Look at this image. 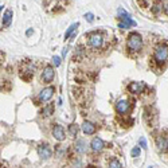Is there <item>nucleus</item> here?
I'll return each instance as SVG.
<instances>
[{
  "label": "nucleus",
  "mask_w": 168,
  "mask_h": 168,
  "mask_svg": "<svg viewBox=\"0 0 168 168\" xmlns=\"http://www.w3.org/2000/svg\"><path fill=\"white\" fill-rule=\"evenodd\" d=\"M73 168H79L81 167V160L78 159V160H77V163H75V161H73V166H71Z\"/></svg>",
  "instance_id": "obj_24"
},
{
  "label": "nucleus",
  "mask_w": 168,
  "mask_h": 168,
  "mask_svg": "<svg viewBox=\"0 0 168 168\" xmlns=\"http://www.w3.org/2000/svg\"><path fill=\"white\" fill-rule=\"evenodd\" d=\"M53 112H54V105H53V104H49V105H46L42 109L40 114H42L43 117H49V116H51V114H53Z\"/></svg>",
  "instance_id": "obj_15"
},
{
  "label": "nucleus",
  "mask_w": 168,
  "mask_h": 168,
  "mask_svg": "<svg viewBox=\"0 0 168 168\" xmlns=\"http://www.w3.org/2000/svg\"><path fill=\"white\" fill-rule=\"evenodd\" d=\"M55 77V71H54L53 66H46L42 71V81L45 83H50Z\"/></svg>",
  "instance_id": "obj_5"
},
{
  "label": "nucleus",
  "mask_w": 168,
  "mask_h": 168,
  "mask_svg": "<svg viewBox=\"0 0 168 168\" xmlns=\"http://www.w3.org/2000/svg\"><path fill=\"white\" fill-rule=\"evenodd\" d=\"M53 136L55 140L58 141H63L65 140V129L62 128V125H59V124H55V125L53 126Z\"/></svg>",
  "instance_id": "obj_8"
},
{
  "label": "nucleus",
  "mask_w": 168,
  "mask_h": 168,
  "mask_svg": "<svg viewBox=\"0 0 168 168\" xmlns=\"http://www.w3.org/2000/svg\"><path fill=\"white\" fill-rule=\"evenodd\" d=\"M66 54H67V49H63V51H62V57H66Z\"/></svg>",
  "instance_id": "obj_27"
},
{
  "label": "nucleus",
  "mask_w": 168,
  "mask_h": 168,
  "mask_svg": "<svg viewBox=\"0 0 168 168\" xmlns=\"http://www.w3.org/2000/svg\"><path fill=\"white\" fill-rule=\"evenodd\" d=\"M166 141H167V148H168V136L166 137Z\"/></svg>",
  "instance_id": "obj_29"
},
{
  "label": "nucleus",
  "mask_w": 168,
  "mask_h": 168,
  "mask_svg": "<svg viewBox=\"0 0 168 168\" xmlns=\"http://www.w3.org/2000/svg\"><path fill=\"white\" fill-rule=\"evenodd\" d=\"M11 20H12V11L11 9H7L4 16H3V26L8 27L9 24H11Z\"/></svg>",
  "instance_id": "obj_14"
},
{
  "label": "nucleus",
  "mask_w": 168,
  "mask_h": 168,
  "mask_svg": "<svg viewBox=\"0 0 168 168\" xmlns=\"http://www.w3.org/2000/svg\"><path fill=\"white\" fill-rule=\"evenodd\" d=\"M116 110H117V112H119L120 114H126V113L130 110V104H129V101H126V100H120V101H117V104H116Z\"/></svg>",
  "instance_id": "obj_7"
},
{
  "label": "nucleus",
  "mask_w": 168,
  "mask_h": 168,
  "mask_svg": "<svg viewBox=\"0 0 168 168\" xmlns=\"http://www.w3.org/2000/svg\"><path fill=\"white\" fill-rule=\"evenodd\" d=\"M128 89H129V92L133 93V94H140V93H143L144 89H145V83L144 82H132L129 86H128Z\"/></svg>",
  "instance_id": "obj_9"
},
{
  "label": "nucleus",
  "mask_w": 168,
  "mask_h": 168,
  "mask_svg": "<svg viewBox=\"0 0 168 168\" xmlns=\"http://www.w3.org/2000/svg\"><path fill=\"white\" fill-rule=\"evenodd\" d=\"M78 130H79V128H78V125H77L75 122H73V124H70V125H69V132H70L71 136H77Z\"/></svg>",
  "instance_id": "obj_18"
},
{
  "label": "nucleus",
  "mask_w": 168,
  "mask_h": 168,
  "mask_svg": "<svg viewBox=\"0 0 168 168\" xmlns=\"http://www.w3.org/2000/svg\"><path fill=\"white\" fill-rule=\"evenodd\" d=\"M85 19H86L89 23H92L93 20H94V15H93L92 12H87V13H85Z\"/></svg>",
  "instance_id": "obj_22"
},
{
  "label": "nucleus",
  "mask_w": 168,
  "mask_h": 168,
  "mask_svg": "<svg viewBox=\"0 0 168 168\" xmlns=\"http://www.w3.org/2000/svg\"><path fill=\"white\" fill-rule=\"evenodd\" d=\"M164 13H166V15L168 16V4H167L166 7H164Z\"/></svg>",
  "instance_id": "obj_26"
},
{
  "label": "nucleus",
  "mask_w": 168,
  "mask_h": 168,
  "mask_svg": "<svg viewBox=\"0 0 168 168\" xmlns=\"http://www.w3.org/2000/svg\"><path fill=\"white\" fill-rule=\"evenodd\" d=\"M90 147H92V149L94 152H101L105 145H104V141L101 137H94L92 140V143H90Z\"/></svg>",
  "instance_id": "obj_11"
},
{
  "label": "nucleus",
  "mask_w": 168,
  "mask_h": 168,
  "mask_svg": "<svg viewBox=\"0 0 168 168\" xmlns=\"http://www.w3.org/2000/svg\"><path fill=\"white\" fill-rule=\"evenodd\" d=\"M31 34H32V28L27 30V32H26V35H27V36H30V35H31Z\"/></svg>",
  "instance_id": "obj_25"
},
{
  "label": "nucleus",
  "mask_w": 168,
  "mask_h": 168,
  "mask_svg": "<svg viewBox=\"0 0 168 168\" xmlns=\"http://www.w3.org/2000/svg\"><path fill=\"white\" fill-rule=\"evenodd\" d=\"M126 46H128V50H129V51L139 53L140 50L143 49V38H141L140 34H137V32L129 34L128 40H126Z\"/></svg>",
  "instance_id": "obj_1"
},
{
  "label": "nucleus",
  "mask_w": 168,
  "mask_h": 168,
  "mask_svg": "<svg viewBox=\"0 0 168 168\" xmlns=\"http://www.w3.org/2000/svg\"><path fill=\"white\" fill-rule=\"evenodd\" d=\"M86 168H96V167H94V166H87Z\"/></svg>",
  "instance_id": "obj_28"
},
{
  "label": "nucleus",
  "mask_w": 168,
  "mask_h": 168,
  "mask_svg": "<svg viewBox=\"0 0 168 168\" xmlns=\"http://www.w3.org/2000/svg\"><path fill=\"white\" fill-rule=\"evenodd\" d=\"M2 9H3V5H0V11H2Z\"/></svg>",
  "instance_id": "obj_30"
},
{
  "label": "nucleus",
  "mask_w": 168,
  "mask_h": 168,
  "mask_svg": "<svg viewBox=\"0 0 168 168\" xmlns=\"http://www.w3.org/2000/svg\"><path fill=\"white\" fill-rule=\"evenodd\" d=\"M54 92H55V87L54 86H49V87H45V89L42 90V92L39 93V101L40 102H46V101H49L50 98L53 97Z\"/></svg>",
  "instance_id": "obj_6"
},
{
  "label": "nucleus",
  "mask_w": 168,
  "mask_h": 168,
  "mask_svg": "<svg viewBox=\"0 0 168 168\" xmlns=\"http://www.w3.org/2000/svg\"><path fill=\"white\" fill-rule=\"evenodd\" d=\"M36 152H38V156L40 157V159L47 160V159L51 157L53 149H51V147H50L49 144H40V145L38 147V149H36Z\"/></svg>",
  "instance_id": "obj_4"
},
{
  "label": "nucleus",
  "mask_w": 168,
  "mask_h": 168,
  "mask_svg": "<svg viewBox=\"0 0 168 168\" xmlns=\"http://www.w3.org/2000/svg\"><path fill=\"white\" fill-rule=\"evenodd\" d=\"M140 147H134L133 149H132V152H130V155H132V157H137V156H140Z\"/></svg>",
  "instance_id": "obj_20"
},
{
  "label": "nucleus",
  "mask_w": 168,
  "mask_h": 168,
  "mask_svg": "<svg viewBox=\"0 0 168 168\" xmlns=\"http://www.w3.org/2000/svg\"><path fill=\"white\" fill-rule=\"evenodd\" d=\"M168 59V46L167 45H161L159 46L153 53V60L157 65H163L166 63Z\"/></svg>",
  "instance_id": "obj_2"
},
{
  "label": "nucleus",
  "mask_w": 168,
  "mask_h": 168,
  "mask_svg": "<svg viewBox=\"0 0 168 168\" xmlns=\"http://www.w3.org/2000/svg\"><path fill=\"white\" fill-rule=\"evenodd\" d=\"M109 168H122V166H121V163L117 159H110L109 161Z\"/></svg>",
  "instance_id": "obj_19"
},
{
  "label": "nucleus",
  "mask_w": 168,
  "mask_h": 168,
  "mask_svg": "<svg viewBox=\"0 0 168 168\" xmlns=\"http://www.w3.org/2000/svg\"><path fill=\"white\" fill-rule=\"evenodd\" d=\"M74 149H75V152H78L79 155H83L87 152V144L86 141L83 139H79L75 141V145H74Z\"/></svg>",
  "instance_id": "obj_10"
},
{
  "label": "nucleus",
  "mask_w": 168,
  "mask_h": 168,
  "mask_svg": "<svg viewBox=\"0 0 168 168\" xmlns=\"http://www.w3.org/2000/svg\"><path fill=\"white\" fill-rule=\"evenodd\" d=\"M82 132L85 134H94L96 133V125H94L93 122H90V121H83L82 124Z\"/></svg>",
  "instance_id": "obj_12"
},
{
  "label": "nucleus",
  "mask_w": 168,
  "mask_h": 168,
  "mask_svg": "<svg viewBox=\"0 0 168 168\" xmlns=\"http://www.w3.org/2000/svg\"><path fill=\"white\" fill-rule=\"evenodd\" d=\"M139 144H140V147L143 148V149H147V140L144 139V137H140V140H139Z\"/></svg>",
  "instance_id": "obj_21"
},
{
  "label": "nucleus",
  "mask_w": 168,
  "mask_h": 168,
  "mask_svg": "<svg viewBox=\"0 0 168 168\" xmlns=\"http://www.w3.org/2000/svg\"><path fill=\"white\" fill-rule=\"evenodd\" d=\"M156 147L159 148L160 151H164L167 148V141L164 136H156Z\"/></svg>",
  "instance_id": "obj_13"
},
{
  "label": "nucleus",
  "mask_w": 168,
  "mask_h": 168,
  "mask_svg": "<svg viewBox=\"0 0 168 168\" xmlns=\"http://www.w3.org/2000/svg\"><path fill=\"white\" fill-rule=\"evenodd\" d=\"M53 63H54V66H55V67H58L60 65V58H59V57H54V58H53Z\"/></svg>",
  "instance_id": "obj_23"
},
{
  "label": "nucleus",
  "mask_w": 168,
  "mask_h": 168,
  "mask_svg": "<svg viewBox=\"0 0 168 168\" xmlns=\"http://www.w3.org/2000/svg\"><path fill=\"white\" fill-rule=\"evenodd\" d=\"M104 45V36L100 32H93L92 35L89 36V46L92 47V49H101Z\"/></svg>",
  "instance_id": "obj_3"
},
{
  "label": "nucleus",
  "mask_w": 168,
  "mask_h": 168,
  "mask_svg": "<svg viewBox=\"0 0 168 168\" xmlns=\"http://www.w3.org/2000/svg\"><path fill=\"white\" fill-rule=\"evenodd\" d=\"M134 26H136V22H134V20H129V22H120L119 23V27H120V28H122V30L129 28V27H134Z\"/></svg>",
  "instance_id": "obj_16"
},
{
  "label": "nucleus",
  "mask_w": 168,
  "mask_h": 168,
  "mask_svg": "<svg viewBox=\"0 0 168 168\" xmlns=\"http://www.w3.org/2000/svg\"><path fill=\"white\" fill-rule=\"evenodd\" d=\"M78 26H79L78 23H74V24H71V26L69 27V28H67V31L65 32V40L70 38V35H71V34H73V31H74V30H75Z\"/></svg>",
  "instance_id": "obj_17"
}]
</instances>
